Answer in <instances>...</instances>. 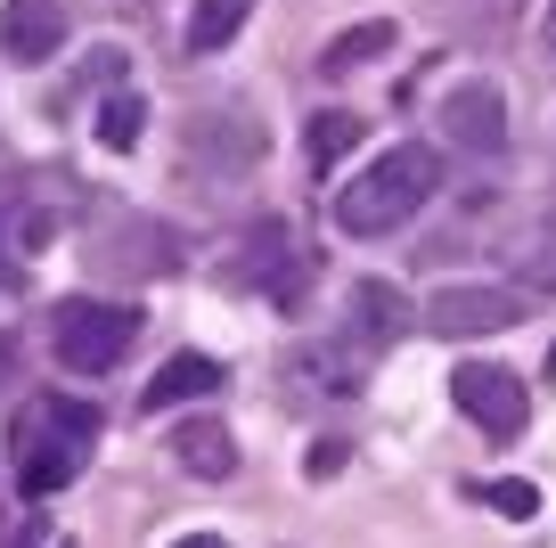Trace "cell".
Instances as JSON below:
<instances>
[{"instance_id": "11", "label": "cell", "mask_w": 556, "mask_h": 548, "mask_svg": "<svg viewBox=\"0 0 556 548\" xmlns=\"http://www.w3.org/2000/svg\"><path fill=\"white\" fill-rule=\"evenodd\" d=\"M173 459L189 466L197 483H229V475H238V443H229L222 418H189V426H173Z\"/></svg>"}, {"instance_id": "5", "label": "cell", "mask_w": 556, "mask_h": 548, "mask_svg": "<svg viewBox=\"0 0 556 548\" xmlns=\"http://www.w3.org/2000/svg\"><path fill=\"white\" fill-rule=\"evenodd\" d=\"M58 238V205L34 180H0V278H25Z\"/></svg>"}, {"instance_id": "19", "label": "cell", "mask_w": 556, "mask_h": 548, "mask_svg": "<svg viewBox=\"0 0 556 548\" xmlns=\"http://www.w3.org/2000/svg\"><path fill=\"white\" fill-rule=\"evenodd\" d=\"M540 41H548V58H556V0H548V17H540Z\"/></svg>"}, {"instance_id": "18", "label": "cell", "mask_w": 556, "mask_h": 548, "mask_svg": "<svg viewBox=\"0 0 556 548\" xmlns=\"http://www.w3.org/2000/svg\"><path fill=\"white\" fill-rule=\"evenodd\" d=\"M483 499H491L500 515H532V508H540V491H532V483H516V475H507V483H483Z\"/></svg>"}, {"instance_id": "8", "label": "cell", "mask_w": 556, "mask_h": 548, "mask_svg": "<svg viewBox=\"0 0 556 548\" xmlns=\"http://www.w3.org/2000/svg\"><path fill=\"white\" fill-rule=\"evenodd\" d=\"M442 132L458 139V148H483V155H500L507 148V99H500V83H458L451 99H442Z\"/></svg>"}, {"instance_id": "16", "label": "cell", "mask_w": 556, "mask_h": 548, "mask_svg": "<svg viewBox=\"0 0 556 548\" xmlns=\"http://www.w3.org/2000/svg\"><path fill=\"white\" fill-rule=\"evenodd\" d=\"M352 139H361V123H352L344 107H328V115H312V139H303V148H312V164H319V172H336Z\"/></svg>"}, {"instance_id": "2", "label": "cell", "mask_w": 556, "mask_h": 548, "mask_svg": "<svg viewBox=\"0 0 556 548\" xmlns=\"http://www.w3.org/2000/svg\"><path fill=\"white\" fill-rule=\"evenodd\" d=\"M9 443H17V491L41 499V491L83 475L90 443H99V410L74 401V394H34L17 410V434H9Z\"/></svg>"}, {"instance_id": "3", "label": "cell", "mask_w": 556, "mask_h": 548, "mask_svg": "<svg viewBox=\"0 0 556 548\" xmlns=\"http://www.w3.org/2000/svg\"><path fill=\"white\" fill-rule=\"evenodd\" d=\"M131 344H139V311H131V303H90V295H74V303L50 311V352L66 360L74 377L115 369Z\"/></svg>"}, {"instance_id": "7", "label": "cell", "mask_w": 556, "mask_h": 548, "mask_svg": "<svg viewBox=\"0 0 556 548\" xmlns=\"http://www.w3.org/2000/svg\"><path fill=\"white\" fill-rule=\"evenodd\" d=\"M278 377H287V394H295V401H352V394H361V352H352V344L312 336V344L287 352Z\"/></svg>"}, {"instance_id": "20", "label": "cell", "mask_w": 556, "mask_h": 548, "mask_svg": "<svg viewBox=\"0 0 556 548\" xmlns=\"http://www.w3.org/2000/svg\"><path fill=\"white\" fill-rule=\"evenodd\" d=\"M173 548H229V540H213V532H189V540H173Z\"/></svg>"}, {"instance_id": "10", "label": "cell", "mask_w": 556, "mask_h": 548, "mask_svg": "<svg viewBox=\"0 0 556 548\" xmlns=\"http://www.w3.org/2000/svg\"><path fill=\"white\" fill-rule=\"evenodd\" d=\"M58 41H66V9L58 0H9L0 9V50L9 58L41 66V58H58Z\"/></svg>"}, {"instance_id": "13", "label": "cell", "mask_w": 556, "mask_h": 548, "mask_svg": "<svg viewBox=\"0 0 556 548\" xmlns=\"http://www.w3.org/2000/svg\"><path fill=\"white\" fill-rule=\"evenodd\" d=\"M352 320H361V336H368V344H393V336H409V327H417V311L401 303L393 287L361 278V287H352Z\"/></svg>"}, {"instance_id": "12", "label": "cell", "mask_w": 556, "mask_h": 548, "mask_svg": "<svg viewBox=\"0 0 556 548\" xmlns=\"http://www.w3.org/2000/svg\"><path fill=\"white\" fill-rule=\"evenodd\" d=\"M197 394H222V369H213L205 352H180L148 377V410H180V401H197Z\"/></svg>"}, {"instance_id": "15", "label": "cell", "mask_w": 556, "mask_h": 548, "mask_svg": "<svg viewBox=\"0 0 556 548\" xmlns=\"http://www.w3.org/2000/svg\"><path fill=\"white\" fill-rule=\"evenodd\" d=\"M384 50H393V25L368 17V25H352V34H336L328 50H319V74H328V83H344L352 66H368V58H384Z\"/></svg>"}, {"instance_id": "6", "label": "cell", "mask_w": 556, "mask_h": 548, "mask_svg": "<svg viewBox=\"0 0 556 548\" xmlns=\"http://www.w3.org/2000/svg\"><path fill=\"white\" fill-rule=\"evenodd\" d=\"M523 320V295L507 287H442L426 303V336H500Z\"/></svg>"}, {"instance_id": "9", "label": "cell", "mask_w": 556, "mask_h": 548, "mask_svg": "<svg viewBox=\"0 0 556 548\" xmlns=\"http://www.w3.org/2000/svg\"><path fill=\"white\" fill-rule=\"evenodd\" d=\"M245 287H270V295H303V246L287 238V222H262L245 238V262H238Z\"/></svg>"}, {"instance_id": "17", "label": "cell", "mask_w": 556, "mask_h": 548, "mask_svg": "<svg viewBox=\"0 0 556 548\" xmlns=\"http://www.w3.org/2000/svg\"><path fill=\"white\" fill-rule=\"evenodd\" d=\"M139 132H148V107H139V99H106V115H99L106 148H139Z\"/></svg>"}, {"instance_id": "14", "label": "cell", "mask_w": 556, "mask_h": 548, "mask_svg": "<svg viewBox=\"0 0 556 548\" xmlns=\"http://www.w3.org/2000/svg\"><path fill=\"white\" fill-rule=\"evenodd\" d=\"M245 17H254V0H197V9H189V50L197 58L229 50V41L245 34Z\"/></svg>"}, {"instance_id": "1", "label": "cell", "mask_w": 556, "mask_h": 548, "mask_svg": "<svg viewBox=\"0 0 556 548\" xmlns=\"http://www.w3.org/2000/svg\"><path fill=\"white\" fill-rule=\"evenodd\" d=\"M434 189H442V148L401 139V148H384L377 164H361L344 189H336V229H344V238H384V229H401Z\"/></svg>"}, {"instance_id": "4", "label": "cell", "mask_w": 556, "mask_h": 548, "mask_svg": "<svg viewBox=\"0 0 556 548\" xmlns=\"http://www.w3.org/2000/svg\"><path fill=\"white\" fill-rule=\"evenodd\" d=\"M451 394H458V410H467L475 426L491 434V443H516L523 418H532V394H523V377H507L500 360H467V369L451 377Z\"/></svg>"}]
</instances>
